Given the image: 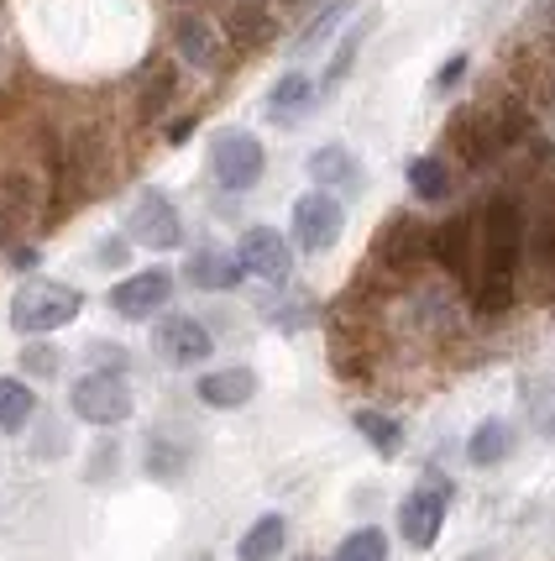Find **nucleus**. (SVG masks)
I'll list each match as a JSON object with an SVG mask.
<instances>
[{"mask_svg":"<svg viewBox=\"0 0 555 561\" xmlns=\"http://www.w3.org/2000/svg\"><path fill=\"white\" fill-rule=\"evenodd\" d=\"M477 252H483V273H477V289H472V305L483 316H498L513 305V278H519V263H524V205L513 195L487 199L483 210V237H477Z\"/></svg>","mask_w":555,"mask_h":561,"instance_id":"obj_1","label":"nucleus"},{"mask_svg":"<svg viewBox=\"0 0 555 561\" xmlns=\"http://www.w3.org/2000/svg\"><path fill=\"white\" fill-rule=\"evenodd\" d=\"M84 310V294L73 284H58V278H26L16 299H11V325L22 336H48L58 325H69L73 316Z\"/></svg>","mask_w":555,"mask_h":561,"instance_id":"obj_2","label":"nucleus"},{"mask_svg":"<svg viewBox=\"0 0 555 561\" xmlns=\"http://www.w3.org/2000/svg\"><path fill=\"white\" fill-rule=\"evenodd\" d=\"M210 169H216L220 190L242 195V190H252V184L263 179L267 152H263V142H257L252 131H220L216 147H210Z\"/></svg>","mask_w":555,"mask_h":561,"instance_id":"obj_3","label":"nucleus"},{"mask_svg":"<svg viewBox=\"0 0 555 561\" xmlns=\"http://www.w3.org/2000/svg\"><path fill=\"white\" fill-rule=\"evenodd\" d=\"M69 404L84 425H122L131 415V389H126L122 373H84L73 383Z\"/></svg>","mask_w":555,"mask_h":561,"instance_id":"obj_4","label":"nucleus"},{"mask_svg":"<svg viewBox=\"0 0 555 561\" xmlns=\"http://www.w3.org/2000/svg\"><path fill=\"white\" fill-rule=\"evenodd\" d=\"M446 510H451V483H446V478H425V483L398 504V530H404V540H409L414 551L435 546L440 525H446Z\"/></svg>","mask_w":555,"mask_h":561,"instance_id":"obj_5","label":"nucleus"},{"mask_svg":"<svg viewBox=\"0 0 555 561\" xmlns=\"http://www.w3.org/2000/svg\"><path fill=\"white\" fill-rule=\"evenodd\" d=\"M126 231H131V242L152 247V252H169V247L184 242V220H178V210H173V199L158 195V190L137 195L131 216H126Z\"/></svg>","mask_w":555,"mask_h":561,"instance_id":"obj_6","label":"nucleus"},{"mask_svg":"<svg viewBox=\"0 0 555 561\" xmlns=\"http://www.w3.org/2000/svg\"><path fill=\"white\" fill-rule=\"evenodd\" d=\"M340 226H346V210H340V199L331 190H314L293 205V242L304 247V252H325V247H336Z\"/></svg>","mask_w":555,"mask_h":561,"instance_id":"obj_7","label":"nucleus"},{"mask_svg":"<svg viewBox=\"0 0 555 561\" xmlns=\"http://www.w3.org/2000/svg\"><path fill=\"white\" fill-rule=\"evenodd\" d=\"M169 299H173V273L147 268V273H131L126 284L111 289V310L122 320H152Z\"/></svg>","mask_w":555,"mask_h":561,"instance_id":"obj_8","label":"nucleus"},{"mask_svg":"<svg viewBox=\"0 0 555 561\" xmlns=\"http://www.w3.org/2000/svg\"><path fill=\"white\" fill-rule=\"evenodd\" d=\"M236 257H242V268L252 278H263V284H284L293 273V252H289V237H278L273 226H252L236 247Z\"/></svg>","mask_w":555,"mask_h":561,"instance_id":"obj_9","label":"nucleus"},{"mask_svg":"<svg viewBox=\"0 0 555 561\" xmlns=\"http://www.w3.org/2000/svg\"><path fill=\"white\" fill-rule=\"evenodd\" d=\"M451 152H456L466 169H487L504 142H498V126H493V111H456L451 116Z\"/></svg>","mask_w":555,"mask_h":561,"instance_id":"obj_10","label":"nucleus"},{"mask_svg":"<svg viewBox=\"0 0 555 561\" xmlns=\"http://www.w3.org/2000/svg\"><path fill=\"white\" fill-rule=\"evenodd\" d=\"M173 48L184 64H194L199 73L220 69V58H226V43H220V26L210 16H199V11H184V16H173Z\"/></svg>","mask_w":555,"mask_h":561,"instance_id":"obj_11","label":"nucleus"},{"mask_svg":"<svg viewBox=\"0 0 555 561\" xmlns=\"http://www.w3.org/2000/svg\"><path fill=\"white\" fill-rule=\"evenodd\" d=\"M152 342H158V352H163L173 367H194V363H205V357L216 352V336H210L194 316H169L163 325H158Z\"/></svg>","mask_w":555,"mask_h":561,"instance_id":"obj_12","label":"nucleus"},{"mask_svg":"<svg viewBox=\"0 0 555 561\" xmlns=\"http://www.w3.org/2000/svg\"><path fill=\"white\" fill-rule=\"evenodd\" d=\"M425 252H430V231L414 216H393L383 231H378V263H388V268L409 273Z\"/></svg>","mask_w":555,"mask_h":561,"instance_id":"obj_13","label":"nucleus"},{"mask_svg":"<svg viewBox=\"0 0 555 561\" xmlns=\"http://www.w3.org/2000/svg\"><path fill=\"white\" fill-rule=\"evenodd\" d=\"M477 237H472V216H451L440 231H430V252L435 263L446 273H456V278H466L472 273V252H477Z\"/></svg>","mask_w":555,"mask_h":561,"instance_id":"obj_14","label":"nucleus"},{"mask_svg":"<svg viewBox=\"0 0 555 561\" xmlns=\"http://www.w3.org/2000/svg\"><path fill=\"white\" fill-rule=\"evenodd\" d=\"M252 393H257V373L252 367H216V373L199 378V399L210 410H242Z\"/></svg>","mask_w":555,"mask_h":561,"instance_id":"obj_15","label":"nucleus"},{"mask_svg":"<svg viewBox=\"0 0 555 561\" xmlns=\"http://www.w3.org/2000/svg\"><path fill=\"white\" fill-rule=\"evenodd\" d=\"M189 284L194 289H210V294H220V289H236V278H242V257L236 252H220V247H205V252H189Z\"/></svg>","mask_w":555,"mask_h":561,"instance_id":"obj_16","label":"nucleus"},{"mask_svg":"<svg viewBox=\"0 0 555 561\" xmlns=\"http://www.w3.org/2000/svg\"><path fill=\"white\" fill-rule=\"evenodd\" d=\"M226 37H231L236 48H267V43H273V16H267L263 0L231 5V11H226Z\"/></svg>","mask_w":555,"mask_h":561,"instance_id":"obj_17","label":"nucleus"},{"mask_svg":"<svg viewBox=\"0 0 555 561\" xmlns=\"http://www.w3.org/2000/svg\"><path fill=\"white\" fill-rule=\"evenodd\" d=\"M310 179L320 190H357L362 184V173H357V158L346 152V147H320L310 158Z\"/></svg>","mask_w":555,"mask_h":561,"instance_id":"obj_18","label":"nucleus"},{"mask_svg":"<svg viewBox=\"0 0 555 561\" xmlns=\"http://www.w3.org/2000/svg\"><path fill=\"white\" fill-rule=\"evenodd\" d=\"M513 451V431H508V420H483L472 440H466V462L472 467H498Z\"/></svg>","mask_w":555,"mask_h":561,"instance_id":"obj_19","label":"nucleus"},{"mask_svg":"<svg viewBox=\"0 0 555 561\" xmlns=\"http://www.w3.org/2000/svg\"><path fill=\"white\" fill-rule=\"evenodd\" d=\"M284 536H289V525H284V514H263L252 530L242 536V546H236V557L242 561H278V551H284Z\"/></svg>","mask_w":555,"mask_h":561,"instance_id":"obj_20","label":"nucleus"},{"mask_svg":"<svg viewBox=\"0 0 555 561\" xmlns=\"http://www.w3.org/2000/svg\"><path fill=\"white\" fill-rule=\"evenodd\" d=\"M314 100V84L304 79V73H284L278 84H273V95H267V111L278 116V122H293L299 111H310Z\"/></svg>","mask_w":555,"mask_h":561,"instance_id":"obj_21","label":"nucleus"},{"mask_svg":"<svg viewBox=\"0 0 555 561\" xmlns=\"http://www.w3.org/2000/svg\"><path fill=\"white\" fill-rule=\"evenodd\" d=\"M32 410H37V399H32V389L22 378H0V431H11V436L26 431Z\"/></svg>","mask_w":555,"mask_h":561,"instance_id":"obj_22","label":"nucleus"},{"mask_svg":"<svg viewBox=\"0 0 555 561\" xmlns=\"http://www.w3.org/2000/svg\"><path fill=\"white\" fill-rule=\"evenodd\" d=\"M493 126H498V142L513 147V142H524L530 137V100L524 95H508L493 105Z\"/></svg>","mask_w":555,"mask_h":561,"instance_id":"obj_23","label":"nucleus"},{"mask_svg":"<svg viewBox=\"0 0 555 561\" xmlns=\"http://www.w3.org/2000/svg\"><path fill=\"white\" fill-rule=\"evenodd\" d=\"M409 190L419 199H446L451 195V169H446V163H440V158H414L409 163Z\"/></svg>","mask_w":555,"mask_h":561,"instance_id":"obj_24","label":"nucleus"},{"mask_svg":"<svg viewBox=\"0 0 555 561\" xmlns=\"http://www.w3.org/2000/svg\"><path fill=\"white\" fill-rule=\"evenodd\" d=\"M351 425H357V431L372 440V451H383V457H393V451L404 446V425H398V420H388V415H378V410H357Z\"/></svg>","mask_w":555,"mask_h":561,"instance_id":"obj_25","label":"nucleus"},{"mask_svg":"<svg viewBox=\"0 0 555 561\" xmlns=\"http://www.w3.org/2000/svg\"><path fill=\"white\" fill-rule=\"evenodd\" d=\"M0 210L5 216H32L37 210V184L22 179V173H5L0 179Z\"/></svg>","mask_w":555,"mask_h":561,"instance_id":"obj_26","label":"nucleus"},{"mask_svg":"<svg viewBox=\"0 0 555 561\" xmlns=\"http://www.w3.org/2000/svg\"><path fill=\"white\" fill-rule=\"evenodd\" d=\"M336 561H388V536L383 530H357V536H346L340 540V551H336Z\"/></svg>","mask_w":555,"mask_h":561,"instance_id":"obj_27","label":"nucleus"},{"mask_svg":"<svg viewBox=\"0 0 555 561\" xmlns=\"http://www.w3.org/2000/svg\"><path fill=\"white\" fill-rule=\"evenodd\" d=\"M372 32V22H362V26H351V37H340V48H336V58H331V69H325V90H336L340 79H346V69L357 64V48H362V37Z\"/></svg>","mask_w":555,"mask_h":561,"instance_id":"obj_28","label":"nucleus"},{"mask_svg":"<svg viewBox=\"0 0 555 561\" xmlns=\"http://www.w3.org/2000/svg\"><path fill=\"white\" fill-rule=\"evenodd\" d=\"M147 472H152V478H178V472H184V451H178V446H169V440H147Z\"/></svg>","mask_w":555,"mask_h":561,"instance_id":"obj_29","label":"nucleus"},{"mask_svg":"<svg viewBox=\"0 0 555 561\" xmlns=\"http://www.w3.org/2000/svg\"><path fill=\"white\" fill-rule=\"evenodd\" d=\"M534 257H540V268L555 278V210H545L540 226H534Z\"/></svg>","mask_w":555,"mask_h":561,"instance_id":"obj_30","label":"nucleus"},{"mask_svg":"<svg viewBox=\"0 0 555 561\" xmlns=\"http://www.w3.org/2000/svg\"><path fill=\"white\" fill-rule=\"evenodd\" d=\"M169 95H173V73L152 69V79H147V90H142V116H158L169 105Z\"/></svg>","mask_w":555,"mask_h":561,"instance_id":"obj_31","label":"nucleus"},{"mask_svg":"<svg viewBox=\"0 0 555 561\" xmlns=\"http://www.w3.org/2000/svg\"><path fill=\"white\" fill-rule=\"evenodd\" d=\"M340 16H346V0H336V5H331V11H325V16H320V22H314L310 32H304V37H299V53L320 48V37H325V32H331V26H336Z\"/></svg>","mask_w":555,"mask_h":561,"instance_id":"obj_32","label":"nucleus"},{"mask_svg":"<svg viewBox=\"0 0 555 561\" xmlns=\"http://www.w3.org/2000/svg\"><path fill=\"white\" fill-rule=\"evenodd\" d=\"M22 363H26V373H37V378H53V373H58V352H53V346H26Z\"/></svg>","mask_w":555,"mask_h":561,"instance_id":"obj_33","label":"nucleus"},{"mask_svg":"<svg viewBox=\"0 0 555 561\" xmlns=\"http://www.w3.org/2000/svg\"><path fill=\"white\" fill-rule=\"evenodd\" d=\"M126 257H131V252H126L122 237H105V242L95 247V263H100V268H122Z\"/></svg>","mask_w":555,"mask_h":561,"instance_id":"obj_34","label":"nucleus"},{"mask_svg":"<svg viewBox=\"0 0 555 561\" xmlns=\"http://www.w3.org/2000/svg\"><path fill=\"white\" fill-rule=\"evenodd\" d=\"M461 73H466V53H456V58H451V64H446V69L435 73V90H451V84H456Z\"/></svg>","mask_w":555,"mask_h":561,"instance_id":"obj_35","label":"nucleus"},{"mask_svg":"<svg viewBox=\"0 0 555 561\" xmlns=\"http://www.w3.org/2000/svg\"><path fill=\"white\" fill-rule=\"evenodd\" d=\"M289 5H299V0H289Z\"/></svg>","mask_w":555,"mask_h":561,"instance_id":"obj_36","label":"nucleus"}]
</instances>
